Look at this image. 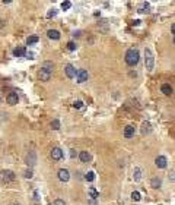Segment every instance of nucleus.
Segmentation results:
<instances>
[{"label":"nucleus","instance_id":"nucleus-1","mask_svg":"<svg viewBox=\"0 0 175 205\" xmlns=\"http://www.w3.org/2000/svg\"><path fill=\"white\" fill-rule=\"evenodd\" d=\"M139 50L137 48H129L127 50V53H126V63L129 65V66H136L137 63H139Z\"/></svg>","mask_w":175,"mask_h":205},{"label":"nucleus","instance_id":"nucleus-2","mask_svg":"<svg viewBox=\"0 0 175 205\" xmlns=\"http://www.w3.org/2000/svg\"><path fill=\"white\" fill-rule=\"evenodd\" d=\"M144 65H146V69H147V70H153L155 57H153L150 48H146V50H144Z\"/></svg>","mask_w":175,"mask_h":205},{"label":"nucleus","instance_id":"nucleus-3","mask_svg":"<svg viewBox=\"0 0 175 205\" xmlns=\"http://www.w3.org/2000/svg\"><path fill=\"white\" fill-rule=\"evenodd\" d=\"M88 78H89V73H88V70L85 69H79L76 73V82L77 84H83V82H86Z\"/></svg>","mask_w":175,"mask_h":205},{"label":"nucleus","instance_id":"nucleus-4","mask_svg":"<svg viewBox=\"0 0 175 205\" xmlns=\"http://www.w3.org/2000/svg\"><path fill=\"white\" fill-rule=\"evenodd\" d=\"M64 72H66V76L67 78H70V79H73L75 76H76V73H77V70L75 69V66L73 65H66V68H64Z\"/></svg>","mask_w":175,"mask_h":205},{"label":"nucleus","instance_id":"nucleus-5","mask_svg":"<svg viewBox=\"0 0 175 205\" xmlns=\"http://www.w3.org/2000/svg\"><path fill=\"white\" fill-rule=\"evenodd\" d=\"M25 163H26L28 166H35V164H37V154H35L34 151H29V152L26 154V157H25Z\"/></svg>","mask_w":175,"mask_h":205},{"label":"nucleus","instance_id":"nucleus-6","mask_svg":"<svg viewBox=\"0 0 175 205\" xmlns=\"http://www.w3.org/2000/svg\"><path fill=\"white\" fill-rule=\"evenodd\" d=\"M155 164H156V167H159V169H165V167L168 166V160H166V157H164V155H159V157H156V160H155Z\"/></svg>","mask_w":175,"mask_h":205},{"label":"nucleus","instance_id":"nucleus-7","mask_svg":"<svg viewBox=\"0 0 175 205\" xmlns=\"http://www.w3.org/2000/svg\"><path fill=\"white\" fill-rule=\"evenodd\" d=\"M51 158L55 160V161H58V160L63 158V151H61V148L55 147V148L51 149Z\"/></svg>","mask_w":175,"mask_h":205},{"label":"nucleus","instance_id":"nucleus-8","mask_svg":"<svg viewBox=\"0 0 175 205\" xmlns=\"http://www.w3.org/2000/svg\"><path fill=\"white\" fill-rule=\"evenodd\" d=\"M57 176H58V179H60L61 182H69V179H70V173H69V170H66V169H60Z\"/></svg>","mask_w":175,"mask_h":205},{"label":"nucleus","instance_id":"nucleus-9","mask_svg":"<svg viewBox=\"0 0 175 205\" xmlns=\"http://www.w3.org/2000/svg\"><path fill=\"white\" fill-rule=\"evenodd\" d=\"M6 101H7V104H10V106H15V104H18V101H19V98H18V94H16V92H10V94H7V97H6Z\"/></svg>","mask_w":175,"mask_h":205},{"label":"nucleus","instance_id":"nucleus-10","mask_svg":"<svg viewBox=\"0 0 175 205\" xmlns=\"http://www.w3.org/2000/svg\"><path fill=\"white\" fill-rule=\"evenodd\" d=\"M1 174H3V179L6 180V182H12V180H15V173L12 170H3L1 171Z\"/></svg>","mask_w":175,"mask_h":205},{"label":"nucleus","instance_id":"nucleus-11","mask_svg":"<svg viewBox=\"0 0 175 205\" xmlns=\"http://www.w3.org/2000/svg\"><path fill=\"white\" fill-rule=\"evenodd\" d=\"M47 37L50 38V40H60V32L57 31V29H48V32H47Z\"/></svg>","mask_w":175,"mask_h":205},{"label":"nucleus","instance_id":"nucleus-12","mask_svg":"<svg viewBox=\"0 0 175 205\" xmlns=\"http://www.w3.org/2000/svg\"><path fill=\"white\" fill-rule=\"evenodd\" d=\"M79 158H80L82 163H89V161L92 160V155H90L88 151H82V152L79 154Z\"/></svg>","mask_w":175,"mask_h":205},{"label":"nucleus","instance_id":"nucleus-13","mask_svg":"<svg viewBox=\"0 0 175 205\" xmlns=\"http://www.w3.org/2000/svg\"><path fill=\"white\" fill-rule=\"evenodd\" d=\"M38 78L41 81H44V82H47V81H50L51 79V73L50 72H45V70H40V73H38Z\"/></svg>","mask_w":175,"mask_h":205},{"label":"nucleus","instance_id":"nucleus-14","mask_svg":"<svg viewBox=\"0 0 175 205\" xmlns=\"http://www.w3.org/2000/svg\"><path fill=\"white\" fill-rule=\"evenodd\" d=\"M134 132H136V130H134L133 126H126V127H124V138H127V139H129V138H133L134 136Z\"/></svg>","mask_w":175,"mask_h":205},{"label":"nucleus","instance_id":"nucleus-15","mask_svg":"<svg viewBox=\"0 0 175 205\" xmlns=\"http://www.w3.org/2000/svg\"><path fill=\"white\" fill-rule=\"evenodd\" d=\"M41 69H43V70H45V72H50V73H53L54 65H53V62H44L43 65H41Z\"/></svg>","mask_w":175,"mask_h":205},{"label":"nucleus","instance_id":"nucleus-16","mask_svg":"<svg viewBox=\"0 0 175 205\" xmlns=\"http://www.w3.org/2000/svg\"><path fill=\"white\" fill-rule=\"evenodd\" d=\"M133 179H134V182H140L142 180V170L139 167H134V170H133Z\"/></svg>","mask_w":175,"mask_h":205},{"label":"nucleus","instance_id":"nucleus-17","mask_svg":"<svg viewBox=\"0 0 175 205\" xmlns=\"http://www.w3.org/2000/svg\"><path fill=\"white\" fill-rule=\"evenodd\" d=\"M25 53H26V50H25L23 47H16V48L13 50V56H15V57H22V56H25Z\"/></svg>","mask_w":175,"mask_h":205},{"label":"nucleus","instance_id":"nucleus-18","mask_svg":"<svg viewBox=\"0 0 175 205\" xmlns=\"http://www.w3.org/2000/svg\"><path fill=\"white\" fill-rule=\"evenodd\" d=\"M161 185H162V180L159 177H153L152 180H150V186H152L153 189H159Z\"/></svg>","mask_w":175,"mask_h":205},{"label":"nucleus","instance_id":"nucleus-19","mask_svg":"<svg viewBox=\"0 0 175 205\" xmlns=\"http://www.w3.org/2000/svg\"><path fill=\"white\" fill-rule=\"evenodd\" d=\"M161 91L164 92L165 95H171V94H172V88H171L169 84H164V85L161 87Z\"/></svg>","mask_w":175,"mask_h":205},{"label":"nucleus","instance_id":"nucleus-20","mask_svg":"<svg viewBox=\"0 0 175 205\" xmlns=\"http://www.w3.org/2000/svg\"><path fill=\"white\" fill-rule=\"evenodd\" d=\"M149 9H150V5H149L147 2H144L142 6L137 9V12H139V13H147V12H149Z\"/></svg>","mask_w":175,"mask_h":205},{"label":"nucleus","instance_id":"nucleus-21","mask_svg":"<svg viewBox=\"0 0 175 205\" xmlns=\"http://www.w3.org/2000/svg\"><path fill=\"white\" fill-rule=\"evenodd\" d=\"M149 132H150V123H149V122H143L142 133H143V135H146V133H149Z\"/></svg>","mask_w":175,"mask_h":205},{"label":"nucleus","instance_id":"nucleus-22","mask_svg":"<svg viewBox=\"0 0 175 205\" xmlns=\"http://www.w3.org/2000/svg\"><path fill=\"white\" fill-rule=\"evenodd\" d=\"M38 37L37 35H32V37H28V40H26V44L28 46H32V44H35V43H38Z\"/></svg>","mask_w":175,"mask_h":205},{"label":"nucleus","instance_id":"nucleus-23","mask_svg":"<svg viewBox=\"0 0 175 205\" xmlns=\"http://www.w3.org/2000/svg\"><path fill=\"white\" fill-rule=\"evenodd\" d=\"M85 179H86L88 182H93L95 180V173L93 171H88L86 174H85Z\"/></svg>","mask_w":175,"mask_h":205},{"label":"nucleus","instance_id":"nucleus-24","mask_svg":"<svg viewBox=\"0 0 175 205\" xmlns=\"http://www.w3.org/2000/svg\"><path fill=\"white\" fill-rule=\"evenodd\" d=\"M89 195H90V198H92V199H96V198L99 196V194L95 191V188H89Z\"/></svg>","mask_w":175,"mask_h":205},{"label":"nucleus","instance_id":"nucleus-25","mask_svg":"<svg viewBox=\"0 0 175 205\" xmlns=\"http://www.w3.org/2000/svg\"><path fill=\"white\" fill-rule=\"evenodd\" d=\"M70 8H72V2L66 0V2H63V3H61V9H63V11H69Z\"/></svg>","mask_w":175,"mask_h":205},{"label":"nucleus","instance_id":"nucleus-26","mask_svg":"<svg viewBox=\"0 0 175 205\" xmlns=\"http://www.w3.org/2000/svg\"><path fill=\"white\" fill-rule=\"evenodd\" d=\"M131 199H133V201H140V199H142V195H140V192L134 191V192L131 194Z\"/></svg>","mask_w":175,"mask_h":205},{"label":"nucleus","instance_id":"nucleus-27","mask_svg":"<svg viewBox=\"0 0 175 205\" xmlns=\"http://www.w3.org/2000/svg\"><path fill=\"white\" fill-rule=\"evenodd\" d=\"M51 129H53V130H58V129H60V122H58L57 119H54V120L51 122Z\"/></svg>","mask_w":175,"mask_h":205},{"label":"nucleus","instance_id":"nucleus-28","mask_svg":"<svg viewBox=\"0 0 175 205\" xmlns=\"http://www.w3.org/2000/svg\"><path fill=\"white\" fill-rule=\"evenodd\" d=\"M76 44H75V43H73V41H69V43H67V50H70V51H73V50H76Z\"/></svg>","mask_w":175,"mask_h":205},{"label":"nucleus","instance_id":"nucleus-29","mask_svg":"<svg viewBox=\"0 0 175 205\" xmlns=\"http://www.w3.org/2000/svg\"><path fill=\"white\" fill-rule=\"evenodd\" d=\"M23 176H25L26 179H32V176H34L32 170H31V169H29V170H25V173H23Z\"/></svg>","mask_w":175,"mask_h":205},{"label":"nucleus","instance_id":"nucleus-30","mask_svg":"<svg viewBox=\"0 0 175 205\" xmlns=\"http://www.w3.org/2000/svg\"><path fill=\"white\" fill-rule=\"evenodd\" d=\"M55 15H57V11L55 9H50L48 13H47V18H54Z\"/></svg>","mask_w":175,"mask_h":205},{"label":"nucleus","instance_id":"nucleus-31","mask_svg":"<svg viewBox=\"0 0 175 205\" xmlns=\"http://www.w3.org/2000/svg\"><path fill=\"white\" fill-rule=\"evenodd\" d=\"M73 107H75V109H82V107H83V101H80V100L75 101L73 102Z\"/></svg>","mask_w":175,"mask_h":205},{"label":"nucleus","instance_id":"nucleus-32","mask_svg":"<svg viewBox=\"0 0 175 205\" xmlns=\"http://www.w3.org/2000/svg\"><path fill=\"white\" fill-rule=\"evenodd\" d=\"M53 205H66V204H64V201H63V199H55Z\"/></svg>","mask_w":175,"mask_h":205},{"label":"nucleus","instance_id":"nucleus-33","mask_svg":"<svg viewBox=\"0 0 175 205\" xmlns=\"http://www.w3.org/2000/svg\"><path fill=\"white\" fill-rule=\"evenodd\" d=\"M25 57H26V59H34V53L32 51H26V53H25Z\"/></svg>","mask_w":175,"mask_h":205},{"label":"nucleus","instance_id":"nucleus-34","mask_svg":"<svg viewBox=\"0 0 175 205\" xmlns=\"http://www.w3.org/2000/svg\"><path fill=\"white\" fill-rule=\"evenodd\" d=\"M34 199H35V201H40V194H38V191L34 192Z\"/></svg>","mask_w":175,"mask_h":205},{"label":"nucleus","instance_id":"nucleus-35","mask_svg":"<svg viewBox=\"0 0 175 205\" xmlns=\"http://www.w3.org/2000/svg\"><path fill=\"white\" fill-rule=\"evenodd\" d=\"M76 155H77L76 151H75V149H70V157H72V158H75Z\"/></svg>","mask_w":175,"mask_h":205},{"label":"nucleus","instance_id":"nucleus-36","mask_svg":"<svg viewBox=\"0 0 175 205\" xmlns=\"http://www.w3.org/2000/svg\"><path fill=\"white\" fill-rule=\"evenodd\" d=\"M171 31H172V34L175 35V23H172V26H171Z\"/></svg>","mask_w":175,"mask_h":205},{"label":"nucleus","instance_id":"nucleus-37","mask_svg":"<svg viewBox=\"0 0 175 205\" xmlns=\"http://www.w3.org/2000/svg\"><path fill=\"white\" fill-rule=\"evenodd\" d=\"M9 205H21V204H19V202H10Z\"/></svg>","mask_w":175,"mask_h":205},{"label":"nucleus","instance_id":"nucleus-38","mask_svg":"<svg viewBox=\"0 0 175 205\" xmlns=\"http://www.w3.org/2000/svg\"><path fill=\"white\" fill-rule=\"evenodd\" d=\"M174 44H175V37H174Z\"/></svg>","mask_w":175,"mask_h":205}]
</instances>
